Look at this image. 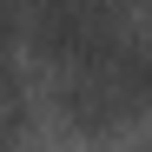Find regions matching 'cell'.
<instances>
[{
	"instance_id": "obj_1",
	"label": "cell",
	"mask_w": 152,
	"mask_h": 152,
	"mask_svg": "<svg viewBox=\"0 0 152 152\" xmlns=\"http://www.w3.org/2000/svg\"><path fill=\"white\" fill-rule=\"evenodd\" d=\"M60 113L73 126H86V132H113V126H126V119H145L152 113V40L119 33L106 53L66 66Z\"/></svg>"
},
{
	"instance_id": "obj_2",
	"label": "cell",
	"mask_w": 152,
	"mask_h": 152,
	"mask_svg": "<svg viewBox=\"0 0 152 152\" xmlns=\"http://www.w3.org/2000/svg\"><path fill=\"white\" fill-rule=\"evenodd\" d=\"M27 33L53 66H80L119 40V7L113 0H33Z\"/></svg>"
}]
</instances>
